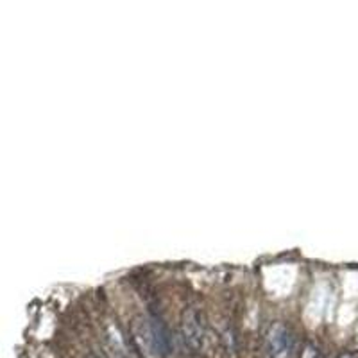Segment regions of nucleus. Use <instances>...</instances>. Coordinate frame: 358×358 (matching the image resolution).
Masks as SVG:
<instances>
[{
	"label": "nucleus",
	"instance_id": "f257e3e1",
	"mask_svg": "<svg viewBox=\"0 0 358 358\" xmlns=\"http://www.w3.org/2000/svg\"><path fill=\"white\" fill-rule=\"evenodd\" d=\"M131 342L142 358H165L169 351L167 331L151 315H136L129 326Z\"/></svg>",
	"mask_w": 358,
	"mask_h": 358
},
{
	"label": "nucleus",
	"instance_id": "f03ea898",
	"mask_svg": "<svg viewBox=\"0 0 358 358\" xmlns=\"http://www.w3.org/2000/svg\"><path fill=\"white\" fill-rule=\"evenodd\" d=\"M296 353V335L285 322L268 324L262 337L260 358H292Z\"/></svg>",
	"mask_w": 358,
	"mask_h": 358
},
{
	"label": "nucleus",
	"instance_id": "7ed1b4c3",
	"mask_svg": "<svg viewBox=\"0 0 358 358\" xmlns=\"http://www.w3.org/2000/svg\"><path fill=\"white\" fill-rule=\"evenodd\" d=\"M181 334L183 341L192 351L201 353L206 338V322H204L203 313L196 308H187L181 317Z\"/></svg>",
	"mask_w": 358,
	"mask_h": 358
},
{
	"label": "nucleus",
	"instance_id": "20e7f679",
	"mask_svg": "<svg viewBox=\"0 0 358 358\" xmlns=\"http://www.w3.org/2000/svg\"><path fill=\"white\" fill-rule=\"evenodd\" d=\"M296 358H324V351L315 341H305L297 351Z\"/></svg>",
	"mask_w": 358,
	"mask_h": 358
},
{
	"label": "nucleus",
	"instance_id": "39448f33",
	"mask_svg": "<svg viewBox=\"0 0 358 358\" xmlns=\"http://www.w3.org/2000/svg\"><path fill=\"white\" fill-rule=\"evenodd\" d=\"M337 358H358V351H344Z\"/></svg>",
	"mask_w": 358,
	"mask_h": 358
},
{
	"label": "nucleus",
	"instance_id": "423d86ee",
	"mask_svg": "<svg viewBox=\"0 0 358 358\" xmlns=\"http://www.w3.org/2000/svg\"><path fill=\"white\" fill-rule=\"evenodd\" d=\"M88 358H99V357H95V355H88Z\"/></svg>",
	"mask_w": 358,
	"mask_h": 358
}]
</instances>
